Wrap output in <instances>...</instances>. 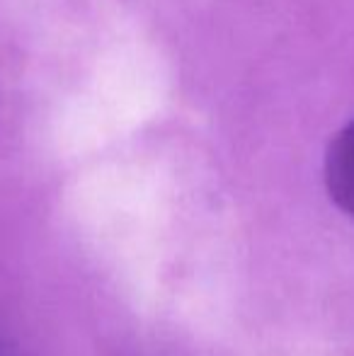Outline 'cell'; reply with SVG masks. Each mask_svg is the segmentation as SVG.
<instances>
[{"instance_id":"cell-1","label":"cell","mask_w":354,"mask_h":356,"mask_svg":"<svg viewBox=\"0 0 354 356\" xmlns=\"http://www.w3.org/2000/svg\"><path fill=\"white\" fill-rule=\"evenodd\" d=\"M325 187L332 202L354 218V122L328 145Z\"/></svg>"}]
</instances>
